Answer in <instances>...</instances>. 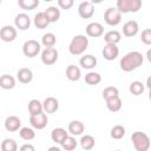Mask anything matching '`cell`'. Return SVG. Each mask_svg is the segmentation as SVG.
Returning a JSON list of instances; mask_svg holds the SVG:
<instances>
[{"label":"cell","mask_w":151,"mask_h":151,"mask_svg":"<svg viewBox=\"0 0 151 151\" xmlns=\"http://www.w3.org/2000/svg\"><path fill=\"white\" fill-rule=\"evenodd\" d=\"M80 68L76 65H68L66 68V77L71 81H78L80 79Z\"/></svg>","instance_id":"d4e9b609"},{"label":"cell","mask_w":151,"mask_h":151,"mask_svg":"<svg viewBox=\"0 0 151 151\" xmlns=\"http://www.w3.org/2000/svg\"><path fill=\"white\" fill-rule=\"evenodd\" d=\"M140 40L145 45H150L151 44V29L150 28H145L144 31H142Z\"/></svg>","instance_id":"74e56055"},{"label":"cell","mask_w":151,"mask_h":151,"mask_svg":"<svg viewBox=\"0 0 151 151\" xmlns=\"http://www.w3.org/2000/svg\"><path fill=\"white\" fill-rule=\"evenodd\" d=\"M15 86V78L11 74H2L0 77V87L4 90H12Z\"/></svg>","instance_id":"cb8c5ba5"},{"label":"cell","mask_w":151,"mask_h":151,"mask_svg":"<svg viewBox=\"0 0 151 151\" xmlns=\"http://www.w3.org/2000/svg\"><path fill=\"white\" fill-rule=\"evenodd\" d=\"M17 79L22 84H28L33 79V72L28 67H21L17 72Z\"/></svg>","instance_id":"e0dca14e"},{"label":"cell","mask_w":151,"mask_h":151,"mask_svg":"<svg viewBox=\"0 0 151 151\" xmlns=\"http://www.w3.org/2000/svg\"><path fill=\"white\" fill-rule=\"evenodd\" d=\"M131 140L136 151H149L150 149V138L146 133L142 131H136L131 134Z\"/></svg>","instance_id":"3957f363"},{"label":"cell","mask_w":151,"mask_h":151,"mask_svg":"<svg viewBox=\"0 0 151 151\" xmlns=\"http://www.w3.org/2000/svg\"><path fill=\"white\" fill-rule=\"evenodd\" d=\"M142 1L140 0H117L116 8L119 13H136L140 9Z\"/></svg>","instance_id":"277c9868"},{"label":"cell","mask_w":151,"mask_h":151,"mask_svg":"<svg viewBox=\"0 0 151 151\" xmlns=\"http://www.w3.org/2000/svg\"><path fill=\"white\" fill-rule=\"evenodd\" d=\"M79 64L85 70H92L97 66V58L92 54H85L79 59Z\"/></svg>","instance_id":"ac0fdd59"},{"label":"cell","mask_w":151,"mask_h":151,"mask_svg":"<svg viewBox=\"0 0 151 151\" xmlns=\"http://www.w3.org/2000/svg\"><path fill=\"white\" fill-rule=\"evenodd\" d=\"M150 80H151V78L149 77V78H147V80H146V86H147V88H150V87H151V85H150Z\"/></svg>","instance_id":"b9f144b4"},{"label":"cell","mask_w":151,"mask_h":151,"mask_svg":"<svg viewBox=\"0 0 151 151\" xmlns=\"http://www.w3.org/2000/svg\"><path fill=\"white\" fill-rule=\"evenodd\" d=\"M19 136L21 139L26 140V142H29L32 139H34L35 137V132L32 127H28V126H25V127H21L19 130Z\"/></svg>","instance_id":"4dcf8cb0"},{"label":"cell","mask_w":151,"mask_h":151,"mask_svg":"<svg viewBox=\"0 0 151 151\" xmlns=\"http://www.w3.org/2000/svg\"><path fill=\"white\" fill-rule=\"evenodd\" d=\"M31 26V18L26 13H19L14 18V27L20 31H26Z\"/></svg>","instance_id":"8fae6325"},{"label":"cell","mask_w":151,"mask_h":151,"mask_svg":"<svg viewBox=\"0 0 151 151\" xmlns=\"http://www.w3.org/2000/svg\"><path fill=\"white\" fill-rule=\"evenodd\" d=\"M80 146L83 147V150L85 151H88V150H92L96 145V139L91 134H85V136H81L80 138Z\"/></svg>","instance_id":"4316f807"},{"label":"cell","mask_w":151,"mask_h":151,"mask_svg":"<svg viewBox=\"0 0 151 151\" xmlns=\"http://www.w3.org/2000/svg\"><path fill=\"white\" fill-rule=\"evenodd\" d=\"M85 130V126L84 124L80 122V120H72L68 123V126H67V132H70L73 137L74 136H80L83 134Z\"/></svg>","instance_id":"d6986e66"},{"label":"cell","mask_w":151,"mask_h":151,"mask_svg":"<svg viewBox=\"0 0 151 151\" xmlns=\"http://www.w3.org/2000/svg\"><path fill=\"white\" fill-rule=\"evenodd\" d=\"M1 151H18V144L14 139L6 138L1 143Z\"/></svg>","instance_id":"e575fe53"},{"label":"cell","mask_w":151,"mask_h":151,"mask_svg":"<svg viewBox=\"0 0 151 151\" xmlns=\"http://www.w3.org/2000/svg\"><path fill=\"white\" fill-rule=\"evenodd\" d=\"M145 90V86L142 81H138V80H134L130 84L129 86V91L133 94V96H140Z\"/></svg>","instance_id":"1f68e13d"},{"label":"cell","mask_w":151,"mask_h":151,"mask_svg":"<svg viewBox=\"0 0 151 151\" xmlns=\"http://www.w3.org/2000/svg\"><path fill=\"white\" fill-rule=\"evenodd\" d=\"M18 6L26 11H32L39 6V0H18Z\"/></svg>","instance_id":"836d02e7"},{"label":"cell","mask_w":151,"mask_h":151,"mask_svg":"<svg viewBox=\"0 0 151 151\" xmlns=\"http://www.w3.org/2000/svg\"><path fill=\"white\" fill-rule=\"evenodd\" d=\"M85 32H86V34H87L88 37H91V38H98V37H101V35L104 34V27H103L101 24L93 21V22H90V24L86 26Z\"/></svg>","instance_id":"7c38bea8"},{"label":"cell","mask_w":151,"mask_h":151,"mask_svg":"<svg viewBox=\"0 0 151 151\" xmlns=\"http://www.w3.org/2000/svg\"><path fill=\"white\" fill-rule=\"evenodd\" d=\"M74 1L73 0H58V6L61 9H70L73 6Z\"/></svg>","instance_id":"f35d334b"},{"label":"cell","mask_w":151,"mask_h":151,"mask_svg":"<svg viewBox=\"0 0 151 151\" xmlns=\"http://www.w3.org/2000/svg\"><path fill=\"white\" fill-rule=\"evenodd\" d=\"M47 151H61V149L58 146H51V147H48Z\"/></svg>","instance_id":"60d3db41"},{"label":"cell","mask_w":151,"mask_h":151,"mask_svg":"<svg viewBox=\"0 0 151 151\" xmlns=\"http://www.w3.org/2000/svg\"><path fill=\"white\" fill-rule=\"evenodd\" d=\"M139 31V25L136 20H127L123 25V34L127 38L134 37Z\"/></svg>","instance_id":"4fadbf2b"},{"label":"cell","mask_w":151,"mask_h":151,"mask_svg":"<svg viewBox=\"0 0 151 151\" xmlns=\"http://www.w3.org/2000/svg\"><path fill=\"white\" fill-rule=\"evenodd\" d=\"M101 81V76L98 72L90 71L85 74V83L88 85H98Z\"/></svg>","instance_id":"f546056e"},{"label":"cell","mask_w":151,"mask_h":151,"mask_svg":"<svg viewBox=\"0 0 151 151\" xmlns=\"http://www.w3.org/2000/svg\"><path fill=\"white\" fill-rule=\"evenodd\" d=\"M44 13H45L47 20L50 21V24L58 21L59 18H60V9L57 8L55 6H50V7H47V8L44 11Z\"/></svg>","instance_id":"603a6c76"},{"label":"cell","mask_w":151,"mask_h":151,"mask_svg":"<svg viewBox=\"0 0 151 151\" xmlns=\"http://www.w3.org/2000/svg\"><path fill=\"white\" fill-rule=\"evenodd\" d=\"M17 38V28L12 25H5L0 29V39L5 42H12Z\"/></svg>","instance_id":"30bf717a"},{"label":"cell","mask_w":151,"mask_h":151,"mask_svg":"<svg viewBox=\"0 0 151 151\" xmlns=\"http://www.w3.org/2000/svg\"><path fill=\"white\" fill-rule=\"evenodd\" d=\"M105 101H106V107H107V110L110 112H118L122 109V105H123L122 104V99H120L119 96L110 98V99H107Z\"/></svg>","instance_id":"484cf974"},{"label":"cell","mask_w":151,"mask_h":151,"mask_svg":"<svg viewBox=\"0 0 151 151\" xmlns=\"http://www.w3.org/2000/svg\"><path fill=\"white\" fill-rule=\"evenodd\" d=\"M101 54L104 57V59L109 60V61H112L114 59H117V57L119 55V48L117 47V45H110V44H106L101 51Z\"/></svg>","instance_id":"5bb4252c"},{"label":"cell","mask_w":151,"mask_h":151,"mask_svg":"<svg viewBox=\"0 0 151 151\" xmlns=\"http://www.w3.org/2000/svg\"><path fill=\"white\" fill-rule=\"evenodd\" d=\"M88 47V39L84 34H77L72 38L68 45V52L72 55H80L83 54Z\"/></svg>","instance_id":"7a4b0ae2"},{"label":"cell","mask_w":151,"mask_h":151,"mask_svg":"<svg viewBox=\"0 0 151 151\" xmlns=\"http://www.w3.org/2000/svg\"><path fill=\"white\" fill-rule=\"evenodd\" d=\"M40 50H41L40 44H39L37 40H34V39L26 40V41L24 42V45H22V53H24L26 57H28V58H34V57H37V55L39 54Z\"/></svg>","instance_id":"5b68a950"},{"label":"cell","mask_w":151,"mask_h":151,"mask_svg":"<svg viewBox=\"0 0 151 151\" xmlns=\"http://www.w3.org/2000/svg\"><path fill=\"white\" fill-rule=\"evenodd\" d=\"M33 24H34V26L37 28L44 29V28H46L50 25V21L47 20V18H46V15H45L44 12H38L34 15V18H33Z\"/></svg>","instance_id":"7402d4cb"},{"label":"cell","mask_w":151,"mask_h":151,"mask_svg":"<svg viewBox=\"0 0 151 151\" xmlns=\"http://www.w3.org/2000/svg\"><path fill=\"white\" fill-rule=\"evenodd\" d=\"M78 14L83 19H90L94 14V6L91 1H83L78 6Z\"/></svg>","instance_id":"9c48e42d"},{"label":"cell","mask_w":151,"mask_h":151,"mask_svg":"<svg viewBox=\"0 0 151 151\" xmlns=\"http://www.w3.org/2000/svg\"><path fill=\"white\" fill-rule=\"evenodd\" d=\"M150 54H151V51L149 50V51H147V59H149V60H151V57H150Z\"/></svg>","instance_id":"7bdbcfd3"},{"label":"cell","mask_w":151,"mask_h":151,"mask_svg":"<svg viewBox=\"0 0 151 151\" xmlns=\"http://www.w3.org/2000/svg\"><path fill=\"white\" fill-rule=\"evenodd\" d=\"M67 136H68V132L65 129H63V127H55L51 132V138L57 144H61L66 139Z\"/></svg>","instance_id":"ffe728a7"},{"label":"cell","mask_w":151,"mask_h":151,"mask_svg":"<svg viewBox=\"0 0 151 151\" xmlns=\"http://www.w3.org/2000/svg\"><path fill=\"white\" fill-rule=\"evenodd\" d=\"M5 129L8 132H15L21 129V120L17 116H8L5 119Z\"/></svg>","instance_id":"2e32d148"},{"label":"cell","mask_w":151,"mask_h":151,"mask_svg":"<svg viewBox=\"0 0 151 151\" xmlns=\"http://www.w3.org/2000/svg\"><path fill=\"white\" fill-rule=\"evenodd\" d=\"M60 145H61V147H63L65 151H73V150L77 147L78 142L76 140V138H74L73 136H67L66 139H65Z\"/></svg>","instance_id":"d6a6232c"},{"label":"cell","mask_w":151,"mask_h":151,"mask_svg":"<svg viewBox=\"0 0 151 151\" xmlns=\"http://www.w3.org/2000/svg\"><path fill=\"white\" fill-rule=\"evenodd\" d=\"M47 123H48V118H47V114L45 112H41L39 114H34V116H29V124H31L32 129L42 130L47 126Z\"/></svg>","instance_id":"52a82bcc"},{"label":"cell","mask_w":151,"mask_h":151,"mask_svg":"<svg viewBox=\"0 0 151 151\" xmlns=\"http://www.w3.org/2000/svg\"><path fill=\"white\" fill-rule=\"evenodd\" d=\"M59 109V101L54 97H47L42 101V111L45 113H54Z\"/></svg>","instance_id":"9a60e30c"},{"label":"cell","mask_w":151,"mask_h":151,"mask_svg":"<svg viewBox=\"0 0 151 151\" xmlns=\"http://www.w3.org/2000/svg\"><path fill=\"white\" fill-rule=\"evenodd\" d=\"M1 2H2V1H1V0H0V5H1Z\"/></svg>","instance_id":"ee69618b"},{"label":"cell","mask_w":151,"mask_h":151,"mask_svg":"<svg viewBox=\"0 0 151 151\" xmlns=\"http://www.w3.org/2000/svg\"><path fill=\"white\" fill-rule=\"evenodd\" d=\"M116 151H120V150H116Z\"/></svg>","instance_id":"f6af8a7d"},{"label":"cell","mask_w":151,"mask_h":151,"mask_svg":"<svg viewBox=\"0 0 151 151\" xmlns=\"http://www.w3.org/2000/svg\"><path fill=\"white\" fill-rule=\"evenodd\" d=\"M19 151H35V149H34V146H33L32 144L25 143V144H22V145L19 147Z\"/></svg>","instance_id":"ab89813d"},{"label":"cell","mask_w":151,"mask_h":151,"mask_svg":"<svg viewBox=\"0 0 151 151\" xmlns=\"http://www.w3.org/2000/svg\"><path fill=\"white\" fill-rule=\"evenodd\" d=\"M144 63V55L138 51H131L122 57L119 66L124 72H132Z\"/></svg>","instance_id":"6da1fadb"},{"label":"cell","mask_w":151,"mask_h":151,"mask_svg":"<svg viewBox=\"0 0 151 151\" xmlns=\"http://www.w3.org/2000/svg\"><path fill=\"white\" fill-rule=\"evenodd\" d=\"M58 51H57V48H54V47H50V48H45L42 52H41V61H42V64H45V65H47V66H51V65H53V64H55L57 63V60H58Z\"/></svg>","instance_id":"ba28073f"},{"label":"cell","mask_w":151,"mask_h":151,"mask_svg":"<svg viewBox=\"0 0 151 151\" xmlns=\"http://www.w3.org/2000/svg\"><path fill=\"white\" fill-rule=\"evenodd\" d=\"M111 137L113 139H122L124 136H125V127L123 125H114L112 129H111Z\"/></svg>","instance_id":"d590c367"},{"label":"cell","mask_w":151,"mask_h":151,"mask_svg":"<svg viewBox=\"0 0 151 151\" xmlns=\"http://www.w3.org/2000/svg\"><path fill=\"white\" fill-rule=\"evenodd\" d=\"M118 96H119V91L116 86H107L103 91V98L105 100H107L110 98H113V97H118Z\"/></svg>","instance_id":"8d00e7d4"},{"label":"cell","mask_w":151,"mask_h":151,"mask_svg":"<svg viewBox=\"0 0 151 151\" xmlns=\"http://www.w3.org/2000/svg\"><path fill=\"white\" fill-rule=\"evenodd\" d=\"M104 20L109 26H117L122 21V14L116 7H109L104 13Z\"/></svg>","instance_id":"8992f818"},{"label":"cell","mask_w":151,"mask_h":151,"mask_svg":"<svg viewBox=\"0 0 151 151\" xmlns=\"http://www.w3.org/2000/svg\"><path fill=\"white\" fill-rule=\"evenodd\" d=\"M57 42V37L54 33L52 32H47L41 37V44L45 46V48H50V47H54Z\"/></svg>","instance_id":"f1b7e54d"},{"label":"cell","mask_w":151,"mask_h":151,"mask_svg":"<svg viewBox=\"0 0 151 151\" xmlns=\"http://www.w3.org/2000/svg\"><path fill=\"white\" fill-rule=\"evenodd\" d=\"M120 39H122V34L117 29H111V31H109L104 34L105 42L110 44V45H117L120 41Z\"/></svg>","instance_id":"44dd1931"},{"label":"cell","mask_w":151,"mask_h":151,"mask_svg":"<svg viewBox=\"0 0 151 151\" xmlns=\"http://www.w3.org/2000/svg\"><path fill=\"white\" fill-rule=\"evenodd\" d=\"M28 112L29 116H34V114H39L42 111V103L38 99H32L28 101Z\"/></svg>","instance_id":"83f0119b"}]
</instances>
